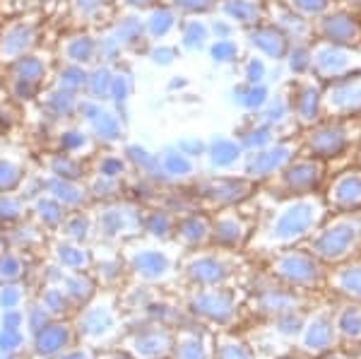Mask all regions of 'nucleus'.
<instances>
[{
	"label": "nucleus",
	"instance_id": "nucleus-1",
	"mask_svg": "<svg viewBox=\"0 0 361 359\" xmlns=\"http://www.w3.org/2000/svg\"><path fill=\"white\" fill-rule=\"evenodd\" d=\"M361 251V215L359 212H337L325 227L316 229L311 253L320 263L340 265Z\"/></svg>",
	"mask_w": 361,
	"mask_h": 359
},
{
	"label": "nucleus",
	"instance_id": "nucleus-2",
	"mask_svg": "<svg viewBox=\"0 0 361 359\" xmlns=\"http://www.w3.org/2000/svg\"><path fill=\"white\" fill-rule=\"evenodd\" d=\"M325 202L318 195H299L289 200L282 210L277 212L275 222L270 227V241L272 244H292L304 236L313 234L325 217Z\"/></svg>",
	"mask_w": 361,
	"mask_h": 359
},
{
	"label": "nucleus",
	"instance_id": "nucleus-3",
	"mask_svg": "<svg viewBox=\"0 0 361 359\" xmlns=\"http://www.w3.org/2000/svg\"><path fill=\"white\" fill-rule=\"evenodd\" d=\"M311 71L320 80H328V83L361 73L359 46H340V44L320 42L318 46L311 49Z\"/></svg>",
	"mask_w": 361,
	"mask_h": 359
},
{
	"label": "nucleus",
	"instance_id": "nucleus-4",
	"mask_svg": "<svg viewBox=\"0 0 361 359\" xmlns=\"http://www.w3.org/2000/svg\"><path fill=\"white\" fill-rule=\"evenodd\" d=\"M272 273H275L279 280L287 282V285L301 287V289L318 287L320 282L325 280L323 263H320L313 253H306V251H287V253H282V256H277L275 263H272Z\"/></svg>",
	"mask_w": 361,
	"mask_h": 359
},
{
	"label": "nucleus",
	"instance_id": "nucleus-5",
	"mask_svg": "<svg viewBox=\"0 0 361 359\" xmlns=\"http://www.w3.org/2000/svg\"><path fill=\"white\" fill-rule=\"evenodd\" d=\"M299 347L308 357H320V355H325V352L340 347L337 345V335H335L333 309L320 306L311 316L304 318V326H301V333H299Z\"/></svg>",
	"mask_w": 361,
	"mask_h": 359
},
{
	"label": "nucleus",
	"instance_id": "nucleus-6",
	"mask_svg": "<svg viewBox=\"0 0 361 359\" xmlns=\"http://www.w3.org/2000/svg\"><path fill=\"white\" fill-rule=\"evenodd\" d=\"M323 111L335 118H352L361 114V73L335 80L320 97Z\"/></svg>",
	"mask_w": 361,
	"mask_h": 359
},
{
	"label": "nucleus",
	"instance_id": "nucleus-7",
	"mask_svg": "<svg viewBox=\"0 0 361 359\" xmlns=\"http://www.w3.org/2000/svg\"><path fill=\"white\" fill-rule=\"evenodd\" d=\"M306 142L308 150H311V157L316 159L340 157V154L347 152L349 142H352V133L345 128L342 121H337V123H323L311 130Z\"/></svg>",
	"mask_w": 361,
	"mask_h": 359
},
{
	"label": "nucleus",
	"instance_id": "nucleus-8",
	"mask_svg": "<svg viewBox=\"0 0 361 359\" xmlns=\"http://www.w3.org/2000/svg\"><path fill=\"white\" fill-rule=\"evenodd\" d=\"M328 205L337 212L361 210V169L337 174L328 188Z\"/></svg>",
	"mask_w": 361,
	"mask_h": 359
},
{
	"label": "nucleus",
	"instance_id": "nucleus-9",
	"mask_svg": "<svg viewBox=\"0 0 361 359\" xmlns=\"http://www.w3.org/2000/svg\"><path fill=\"white\" fill-rule=\"evenodd\" d=\"M323 42L340 46H359L361 44V20L352 13H328L318 25Z\"/></svg>",
	"mask_w": 361,
	"mask_h": 359
},
{
	"label": "nucleus",
	"instance_id": "nucleus-10",
	"mask_svg": "<svg viewBox=\"0 0 361 359\" xmlns=\"http://www.w3.org/2000/svg\"><path fill=\"white\" fill-rule=\"evenodd\" d=\"M323 171V159H296L284 166V186H287V190H292L294 195H308L320 186Z\"/></svg>",
	"mask_w": 361,
	"mask_h": 359
},
{
	"label": "nucleus",
	"instance_id": "nucleus-11",
	"mask_svg": "<svg viewBox=\"0 0 361 359\" xmlns=\"http://www.w3.org/2000/svg\"><path fill=\"white\" fill-rule=\"evenodd\" d=\"M337 345H361V302H342L333 311Z\"/></svg>",
	"mask_w": 361,
	"mask_h": 359
},
{
	"label": "nucleus",
	"instance_id": "nucleus-12",
	"mask_svg": "<svg viewBox=\"0 0 361 359\" xmlns=\"http://www.w3.org/2000/svg\"><path fill=\"white\" fill-rule=\"evenodd\" d=\"M292 154H294V147L287 142H279L270 150H260L258 154H253V157L248 159L246 174L250 178H265V176H270V174L284 169V166L289 164V159H292Z\"/></svg>",
	"mask_w": 361,
	"mask_h": 359
},
{
	"label": "nucleus",
	"instance_id": "nucleus-13",
	"mask_svg": "<svg viewBox=\"0 0 361 359\" xmlns=\"http://www.w3.org/2000/svg\"><path fill=\"white\" fill-rule=\"evenodd\" d=\"M330 289H335L340 297L352 299V302H361V260H352V263H340L333 273L328 275Z\"/></svg>",
	"mask_w": 361,
	"mask_h": 359
},
{
	"label": "nucleus",
	"instance_id": "nucleus-14",
	"mask_svg": "<svg viewBox=\"0 0 361 359\" xmlns=\"http://www.w3.org/2000/svg\"><path fill=\"white\" fill-rule=\"evenodd\" d=\"M193 306H195L197 314L212 318V321H217V323H229L236 314L234 299H231L226 292H222V289H219V292L217 289H212V292L197 294Z\"/></svg>",
	"mask_w": 361,
	"mask_h": 359
},
{
	"label": "nucleus",
	"instance_id": "nucleus-15",
	"mask_svg": "<svg viewBox=\"0 0 361 359\" xmlns=\"http://www.w3.org/2000/svg\"><path fill=\"white\" fill-rule=\"evenodd\" d=\"M301 306V297L287 289H265L258 299V311H263L267 316H284L294 314Z\"/></svg>",
	"mask_w": 361,
	"mask_h": 359
},
{
	"label": "nucleus",
	"instance_id": "nucleus-16",
	"mask_svg": "<svg viewBox=\"0 0 361 359\" xmlns=\"http://www.w3.org/2000/svg\"><path fill=\"white\" fill-rule=\"evenodd\" d=\"M250 42L258 51H263L270 58H284L289 51V37L284 32H279L275 27H258L250 34Z\"/></svg>",
	"mask_w": 361,
	"mask_h": 359
},
{
	"label": "nucleus",
	"instance_id": "nucleus-17",
	"mask_svg": "<svg viewBox=\"0 0 361 359\" xmlns=\"http://www.w3.org/2000/svg\"><path fill=\"white\" fill-rule=\"evenodd\" d=\"M320 111H323V102H320L318 90H313V85L301 87V90L296 92V99H294L296 118H299L304 126H311L320 118Z\"/></svg>",
	"mask_w": 361,
	"mask_h": 359
},
{
	"label": "nucleus",
	"instance_id": "nucleus-18",
	"mask_svg": "<svg viewBox=\"0 0 361 359\" xmlns=\"http://www.w3.org/2000/svg\"><path fill=\"white\" fill-rule=\"evenodd\" d=\"M190 275H193L195 282H202V285H219V282L226 280L229 270H226V265L222 260L205 256L190 265Z\"/></svg>",
	"mask_w": 361,
	"mask_h": 359
},
{
	"label": "nucleus",
	"instance_id": "nucleus-19",
	"mask_svg": "<svg viewBox=\"0 0 361 359\" xmlns=\"http://www.w3.org/2000/svg\"><path fill=\"white\" fill-rule=\"evenodd\" d=\"M212 234L219 244L236 246V244H241L243 236H246V224H243L236 215H222L217 222H214Z\"/></svg>",
	"mask_w": 361,
	"mask_h": 359
},
{
	"label": "nucleus",
	"instance_id": "nucleus-20",
	"mask_svg": "<svg viewBox=\"0 0 361 359\" xmlns=\"http://www.w3.org/2000/svg\"><path fill=\"white\" fill-rule=\"evenodd\" d=\"M248 186L243 181H231V178H222V181H214L207 188V195L214 198L217 202H236L246 195Z\"/></svg>",
	"mask_w": 361,
	"mask_h": 359
},
{
	"label": "nucleus",
	"instance_id": "nucleus-21",
	"mask_svg": "<svg viewBox=\"0 0 361 359\" xmlns=\"http://www.w3.org/2000/svg\"><path fill=\"white\" fill-rule=\"evenodd\" d=\"M209 154H212V162L217 166H229V164H234V162L238 159V154H241V147H238L234 140L217 138V140L212 142V150H209Z\"/></svg>",
	"mask_w": 361,
	"mask_h": 359
},
{
	"label": "nucleus",
	"instance_id": "nucleus-22",
	"mask_svg": "<svg viewBox=\"0 0 361 359\" xmlns=\"http://www.w3.org/2000/svg\"><path fill=\"white\" fill-rule=\"evenodd\" d=\"M224 10L231 20L241 22V25H253V22H258V17H260L258 5L250 3V0H229Z\"/></svg>",
	"mask_w": 361,
	"mask_h": 359
},
{
	"label": "nucleus",
	"instance_id": "nucleus-23",
	"mask_svg": "<svg viewBox=\"0 0 361 359\" xmlns=\"http://www.w3.org/2000/svg\"><path fill=\"white\" fill-rule=\"evenodd\" d=\"M178 359H209V347L200 335H185L178 345Z\"/></svg>",
	"mask_w": 361,
	"mask_h": 359
},
{
	"label": "nucleus",
	"instance_id": "nucleus-24",
	"mask_svg": "<svg viewBox=\"0 0 361 359\" xmlns=\"http://www.w3.org/2000/svg\"><path fill=\"white\" fill-rule=\"evenodd\" d=\"M180 236L185 241H190V244H200V241H205L209 236V227L202 217H190L180 224Z\"/></svg>",
	"mask_w": 361,
	"mask_h": 359
},
{
	"label": "nucleus",
	"instance_id": "nucleus-25",
	"mask_svg": "<svg viewBox=\"0 0 361 359\" xmlns=\"http://www.w3.org/2000/svg\"><path fill=\"white\" fill-rule=\"evenodd\" d=\"M289 5L299 17H320L330 10V0H289Z\"/></svg>",
	"mask_w": 361,
	"mask_h": 359
},
{
	"label": "nucleus",
	"instance_id": "nucleus-26",
	"mask_svg": "<svg viewBox=\"0 0 361 359\" xmlns=\"http://www.w3.org/2000/svg\"><path fill=\"white\" fill-rule=\"evenodd\" d=\"M219 359H253L250 350L238 340H224L219 345Z\"/></svg>",
	"mask_w": 361,
	"mask_h": 359
},
{
	"label": "nucleus",
	"instance_id": "nucleus-27",
	"mask_svg": "<svg viewBox=\"0 0 361 359\" xmlns=\"http://www.w3.org/2000/svg\"><path fill=\"white\" fill-rule=\"evenodd\" d=\"M207 39V29L200 25V22H190L188 27H185V34H183V44L188 46V49H200L202 44H205Z\"/></svg>",
	"mask_w": 361,
	"mask_h": 359
},
{
	"label": "nucleus",
	"instance_id": "nucleus-28",
	"mask_svg": "<svg viewBox=\"0 0 361 359\" xmlns=\"http://www.w3.org/2000/svg\"><path fill=\"white\" fill-rule=\"evenodd\" d=\"M212 56H214V61H219V63H229L238 56V46L231 42V39H219V42L212 46Z\"/></svg>",
	"mask_w": 361,
	"mask_h": 359
},
{
	"label": "nucleus",
	"instance_id": "nucleus-29",
	"mask_svg": "<svg viewBox=\"0 0 361 359\" xmlns=\"http://www.w3.org/2000/svg\"><path fill=\"white\" fill-rule=\"evenodd\" d=\"M265 97H267V92L263 90V87L250 85L248 90L241 95V104H243V107H248V109H258V107H263V104H265Z\"/></svg>",
	"mask_w": 361,
	"mask_h": 359
},
{
	"label": "nucleus",
	"instance_id": "nucleus-30",
	"mask_svg": "<svg viewBox=\"0 0 361 359\" xmlns=\"http://www.w3.org/2000/svg\"><path fill=\"white\" fill-rule=\"evenodd\" d=\"M149 27H152L154 34H166L173 27V15L169 10H157L152 20H149Z\"/></svg>",
	"mask_w": 361,
	"mask_h": 359
},
{
	"label": "nucleus",
	"instance_id": "nucleus-31",
	"mask_svg": "<svg viewBox=\"0 0 361 359\" xmlns=\"http://www.w3.org/2000/svg\"><path fill=\"white\" fill-rule=\"evenodd\" d=\"M44 73L42 63L34 61V58H27V61L20 63V80H25V83H32V80H39V75Z\"/></svg>",
	"mask_w": 361,
	"mask_h": 359
},
{
	"label": "nucleus",
	"instance_id": "nucleus-32",
	"mask_svg": "<svg viewBox=\"0 0 361 359\" xmlns=\"http://www.w3.org/2000/svg\"><path fill=\"white\" fill-rule=\"evenodd\" d=\"M166 169L171 174H178V176H185L190 171V162L185 159V154H166Z\"/></svg>",
	"mask_w": 361,
	"mask_h": 359
},
{
	"label": "nucleus",
	"instance_id": "nucleus-33",
	"mask_svg": "<svg viewBox=\"0 0 361 359\" xmlns=\"http://www.w3.org/2000/svg\"><path fill=\"white\" fill-rule=\"evenodd\" d=\"M140 265H142L145 273H161V270L166 268V260L164 256H159V253H145V256L140 258Z\"/></svg>",
	"mask_w": 361,
	"mask_h": 359
},
{
	"label": "nucleus",
	"instance_id": "nucleus-34",
	"mask_svg": "<svg viewBox=\"0 0 361 359\" xmlns=\"http://www.w3.org/2000/svg\"><path fill=\"white\" fill-rule=\"evenodd\" d=\"M292 71H296V73L311 71V51H306V49L294 51L292 54Z\"/></svg>",
	"mask_w": 361,
	"mask_h": 359
},
{
	"label": "nucleus",
	"instance_id": "nucleus-35",
	"mask_svg": "<svg viewBox=\"0 0 361 359\" xmlns=\"http://www.w3.org/2000/svg\"><path fill=\"white\" fill-rule=\"evenodd\" d=\"M246 78H248V83H250V85H258L260 80L265 78V66H263L260 61H255V58H253V61L248 63V68H246Z\"/></svg>",
	"mask_w": 361,
	"mask_h": 359
},
{
	"label": "nucleus",
	"instance_id": "nucleus-36",
	"mask_svg": "<svg viewBox=\"0 0 361 359\" xmlns=\"http://www.w3.org/2000/svg\"><path fill=\"white\" fill-rule=\"evenodd\" d=\"M212 3H214V0H178L176 5H180L183 10H193V13H195V10H200V13H202V10L212 8Z\"/></svg>",
	"mask_w": 361,
	"mask_h": 359
},
{
	"label": "nucleus",
	"instance_id": "nucleus-37",
	"mask_svg": "<svg viewBox=\"0 0 361 359\" xmlns=\"http://www.w3.org/2000/svg\"><path fill=\"white\" fill-rule=\"evenodd\" d=\"M248 145H253V147H263V145L270 142V135H267V128H258L250 133V138H246Z\"/></svg>",
	"mask_w": 361,
	"mask_h": 359
},
{
	"label": "nucleus",
	"instance_id": "nucleus-38",
	"mask_svg": "<svg viewBox=\"0 0 361 359\" xmlns=\"http://www.w3.org/2000/svg\"><path fill=\"white\" fill-rule=\"evenodd\" d=\"M284 114H287V107H284V102H277V107H272L270 111L265 114V121H267V123H272V121L279 123V121L284 118Z\"/></svg>",
	"mask_w": 361,
	"mask_h": 359
},
{
	"label": "nucleus",
	"instance_id": "nucleus-39",
	"mask_svg": "<svg viewBox=\"0 0 361 359\" xmlns=\"http://www.w3.org/2000/svg\"><path fill=\"white\" fill-rule=\"evenodd\" d=\"M318 359H354L352 355H347V352H342V350H330V352H325V355H320Z\"/></svg>",
	"mask_w": 361,
	"mask_h": 359
},
{
	"label": "nucleus",
	"instance_id": "nucleus-40",
	"mask_svg": "<svg viewBox=\"0 0 361 359\" xmlns=\"http://www.w3.org/2000/svg\"><path fill=\"white\" fill-rule=\"evenodd\" d=\"M359 164H361V150H359Z\"/></svg>",
	"mask_w": 361,
	"mask_h": 359
}]
</instances>
